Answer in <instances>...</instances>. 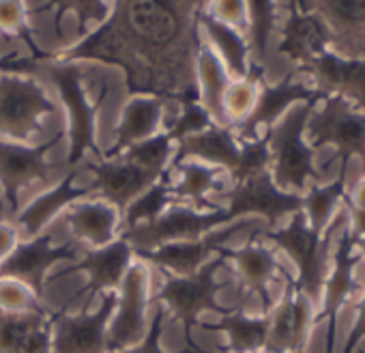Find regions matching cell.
<instances>
[{"label":"cell","mask_w":365,"mask_h":353,"mask_svg":"<svg viewBox=\"0 0 365 353\" xmlns=\"http://www.w3.org/2000/svg\"><path fill=\"white\" fill-rule=\"evenodd\" d=\"M200 7L202 3H112L97 31L50 59L116 65L125 71L131 97L153 95L180 104L198 95Z\"/></svg>","instance_id":"cell-1"},{"label":"cell","mask_w":365,"mask_h":353,"mask_svg":"<svg viewBox=\"0 0 365 353\" xmlns=\"http://www.w3.org/2000/svg\"><path fill=\"white\" fill-rule=\"evenodd\" d=\"M316 101L299 104L290 108L279 123L269 129L271 151V176L273 184L284 192L301 194L309 184H320V170L314 166L316 151L305 140L307 119L314 112Z\"/></svg>","instance_id":"cell-2"},{"label":"cell","mask_w":365,"mask_h":353,"mask_svg":"<svg viewBox=\"0 0 365 353\" xmlns=\"http://www.w3.org/2000/svg\"><path fill=\"white\" fill-rule=\"evenodd\" d=\"M307 144L318 151L322 146H333L335 157H331L324 168L339 159V172H348L352 157L361 159L365 174V112L339 95H331L322 106L309 114L305 127Z\"/></svg>","instance_id":"cell-3"},{"label":"cell","mask_w":365,"mask_h":353,"mask_svg":"<svg viewBox=\"0 0 365 353\" xmlns=\"http://www.w3.org/2000/svg\"><path fill=\"white\" fill-rule=\"evenodd\" d=\"M341 218H337V222ZM337 222H333L324 235H318L316 231H312L307 227L305 214L299 212V214L290 216V222L284 229L262 233L264 239L273 242L294 263V267H297L294 284L312 304H316L320 299V293H322V287L327 280L329 244H331Z\"/></svg>","instance_id":"cell-4"},{"label":"cell","mask_w":365,"mask_h":353,"mask_svg":"<svg viewBox=\"0 0 365 353\" xmlns=\"http://www.w3.org/2000/svg\"><path fill=\"white\" fill-rule=\"evenodd\" d=\"M228 222H235V218L226 207L198 212L194 207L174 205L165 209L159 218L127 229L123 233V239L133 246L135 252H153L165 244L198 242Z\"/></svg>","instance_id":"cell-5"},{"label":"cell","mask_w":365,"mask_h":353,"mask_svg":"<svg viewBox=\"0 0 365 353\" xmlns=\"http://www.w3.org/2000/svg\"><path fill=\"white\" fill-rule=\"evenodd\" d=\"M54 112V101L31 76H0V136L29 142L41 127L43 116Z\"/></svg>","instance_id":"cell-6"},{"label":"cell","mask_w":365,"mask_h":353,"mask_svg":"<svg viewBox=\"0 0 365 353\" xmlns=\"http://www.w3.org/2000/svg\"><path fill=\"white\" fill-rule=\"evenodd\" d=\"M222 265H224V259L213 257L194 276H187V278L170 276L163 282L157 299L161 304H165L170 308V312L182 323V327H185V338H190V329L200 323L198 317L202 312L209 310V312H217V314L226 317L235 310V308H224L217 304L220 284L215 280V274Z\"/></svg>","instance_id":"cell-7"},{"label":"cell","mask_w":365,"mask_h":353,"mask_svg":"<svg viewBox=\"0 0 365 353\" xmlns=\"http://www.w3.org/2000/svg\"><path fill=\"white\" fill-rule=\"evenodd\" d=\"M52 82L58 89V95L63 99V106L67 110V136H69V157L67 164L76 166L82 161V157L91 151L97 157H103L97 142H95V114L99 110V104L106 101V93H101L99 104L93 106L86 97V91L82 86V74L76 67L65 65H52L50 67Z\"/></svg>","instance_id":"cell-8"},{"label":"cell","mask_w":365,"mask_h":353,"mask_svg":"<svg viewBox=\"0 0 365 353\" xmlns=\"http://www.w3.org/2000/svg\"><path fill=\"white\" fill-rule=\"evenodd\" d=\"M116 291L103 293L97 312L52 314V347L50 353H110L108 325L116 310Z\"/></svg>","instance_id":"cell-9"},{"label":"cell","mask_w":365,"mask_h":353,"mask_svg":"<svg viewBox=\"0 0 365 353\" xmlns=\"http://www.w3.org/2000/svg\"><path fill=\"white\" fill-rule=\"evenodd\" d=\"M324 99L327 97L322 93H318L314 86L294 82V74H288L277 84L262 82L254 110L250 112V116L243 123L237 125L235 136H237L239 144L252 142V140L260 138V129H264V131L273 129L290 108H294L299 104H312V101L318 104Z\"/></svg>","instance_id":"cell-10"},{"label":"cell","mask_w":365,"mask_h":353,"mask_svg":"<svg viewBox=\"0 0 365 353\" xmlns=\"http://www.w3.org/2000/svg\"><path fill=\"white\" fill-rule=\"evenodd\" d=\"M146 306H148V274L144 263L129 265L120 293L116 297V310L108 325V349L118 353L140 342L146 334Z\"/></svg>","instance_id":"cell-11"},{"label":"cell","mask_w":365,"mask_h":353,"mask_svg":"<svg viewBox=\"0 0 365 353\" xmlns=\"http://www.w3.org/2000/svg\"><path fill=\"white\" fill-rule=\"evenodd\" d=\"M235 220L245 216H260L275 227L279 218L303 212V194L284 192L273 184L271 170L260 172L252 179L235 184L228 192V207Z\"/></svg>","instance_id":"cell-12"},{"label":"cell","mask_w":365,"mask_h":353,"mask_svg":"<svg viewBox=\"0 0 365 353\" xmlns=\"http://www.w3.org/2000/svg\"><path fill=\"white\" fill-rule=\"evenodd\" d=\"M279 304L269 312V336L264 353H303L314 325V304L297 289L288 274Z\"/></svg>","instance_id":"cell-13"},{"label":"cell","mask_w":365,"mask_h":353,"mask_svg":"<svg viewBox=\"0 0 365 353\" xmlns=\"http://www.w3.org/2000/svg\"><path fill=\"white\" fill-rule=\"evenodd\" d=\"M91 170L95 172V184L86 188V192L101 194L103 201H108L116 209H127L135 199H140L165 176L144 168L125 153L116 157H101V161L93 164Z\"/></svg>","instance_id":"cell-14"},{"label":"cell","mask_w":365,"mask_h":353,"mask_svg":"<svg viewBox=\"0 0 365 353\" xmlns=\"http://www.w3.org/2000/svg\"><path fill=\"white\" fill-rule=\"evenodd\" d=\"M299 71H305L324 97L339 95L365 112V59H344L331 48H322Z\"/></svg>","instance_id":"cell-15"},{"label":"cell","mask_w":365,"mask_h":353,"mask_svg":"<svg viewBox=\"0 0 365 353\" xmlns=\"http://www.w3.org/2000/svg\"><path fill=\"white\" fill-rule=\"evenodd\" d=\"M359 254L352 246V237L348 227H344L341 235H339V244L337 250L333 254L331 261V269L327 272V280L322 287V310L314 317V323L327 321V344H324V353H333L335 351V334H337V314L341 310V306L350 299V295L359 289L356 280H354V269L359 263Z\"/></svg>","instance_id":"cell-16"},{"label":"cell","mask_w":365,"mask_h":353,"mask_svg":"<svg viewBox=\"0 0 365 353\" xmlns=\"http://www.w3.org/2000/svg\"><path fill=\"white\" fill-rule=\"evenodd\" d=\"M58 131L43 144L26 146L20 142L0 140V188H3L11 212L20 207V190L33 182H43L52 172V166L46 161L48 151L63 138Z\"/></svg>","instance_id":"cell-17"},{"label":"cell","mask_w":365,"mask_h":353,"mask_svg":"<svg viewBox=\"0 0 365 353\" xmlns=\"http://www.w3.org/2000/svg\"><path fill=\"white\" fill-rule=\"evenodd\" d=\"M71 244L54 246L50 237H35L29 244H18L16 250L0 263V278H11L31 287L37 297H43L46 274L58 261H73Z\"/></svg>","instance_id":"cell-18"},{"label":"cell","mask_w":365,"mask_h":353,"mask_svg":"<svg viewBox=\"0 0 365 353\" xmlns=\"http://www.w3.org/2000/svg\"><path fill=\"white\" fill-rule=\"evenodd\" d=\"M329 29L331 50L344 59H365V3H301Z\"/></svg>","instance_id":"cell-19"},{"label":"cell","mask_w":365,"mask_h":353,"mask_svg":"<svg viewBox=\"0 0 365 353\" xmlns=\"http://www.w3.org/2000/svg\"><path fill=\"white\" fill-rule=\"evenodd\" d=\"M241 227H250V222L232 224L230 229L217 231L213 235H205L198 242H180V244H165L153 252H138L140 261H150L157 267L170 269L176 278H187L200 272L209 263L211 254H217V250L224 246V242L235 235Z\"/></svg>","instance_id":"cell-20"},{"label":"cell","mask_w":365,"mask_h":353,"mask_svg":"<svg viewBox=\"0 0 365 353\" xmlns=\"http://www.w3.org/2000/svg\"><path fill=\"white\" fill-rule=\"evenodd\" d=\"M131 254L133 250L123 237L114 239L103 248H95L86 252V257L69 269V272H86L88 276V284L80 291V295H86L91 299V295L95 293H110L120 289L123 278L131 265Z\"/></svg>","instance_id":"cell-21"},{"label":"cell","mask_w":365,"mask_h":353,"mask_svg":"<svg viewBox=\"0 0 365 353\" xmlns=\"http://www.w3.org/2000/svg\"><path fill=\"white\" fill-rule=\"evenodd\" d=\"M282 35L284 37L277 46V52L292 59L299 67L322 48H331V35L327 24L318 14L305 9L301 3L288 5V20L284 24Z\"/></svg>","instance_id":"cell-22"},{"label":"cell","mask_w":365,"mask_h":353,"mask_svg":"<svg viewBox=\"0 0 365 353\" xmlns=\"http://www.w3.org/2000/svg\"><path fill=\"white\" fill-rule=\"evenodd\" d=\"M239 155H241V144H239L235 131L230 127L213 125L200 134L187 136V138H182L174 144L170 170L176 164H180L185 157H198L207 166L228 170V174H230L239 161Z\"/></svg>","instance_id":"cell-23"},{"label":"cell","mask_w":365,"mask_h":353,"mask_svg":"<svg viewBox=\"0 0 365 353\" xmlns=\"http://www.w3.org/2000/svg\"><path fill=\"white\" fill-rule=\"evenodd\" d=\"M52 314L39 312H0V353H50Z\"/></svg>","instance_id":"cell-24"},{"label":"cell","mask_w":365,"mask_h":353,"mask_svg":"<svg viewBox=\"0 0 365 353\" xmlns=\"http://www.w3.org/2000/svg\"><path fill=\"white\" fill-rule=\"evenodd\" d=\"M217 257L228 259V261L235 263V267H237V272L241 276V282L245 284L247 291H252V293H256L260 297L262 310H264V314H269L271 304H273L271 293H269V284L275 278V274H286L279 267L273 250H269L262 244L252 242V244H247V246H243L239 250L222 246L217 250Z\"/></svg>","instance_id":"cell-25"},{"label":"cell","mask_w":365,"mask_h":353,"mask_svg":"<svg viewBox=\"0 0 365 353\" xmlns=\"http://www.w3.org/2000/svg\"><path fill=\"white\" fill-rule=\"evenodd\" d=\"M163 101L161 97L153 95H135L127 101L123 116L116 125V140L114 146L103 157H116L127 149L155 138L161 127L163 116Z\"/></svg>","instance_id":"cell-26"},{"label":"cell","mask_w":365,"mask_h":353,"mask_svg":"<svg viewBox=\"0 0 365 353\" xmlns=\"http://www.w3.org/2000/svg\"><path fill=\"white\" fill-rule=\"evenodd\" d=\"M198 29L205 31V35L211 41V50L217 54L222 65L226 67L228 76L235 80H243L250 74V44L247 37L215 18H211L205 11V5L198 11Z\"/></svg>","instance_id":"cell-27"},{"label":"cell","mask_w":365,"mask_h":353,"mask_svg":"<svg viewBox=\"0 0 365 353\" xmlns=\"http://www.w3.org/2000/svg\"><path fill=\"white\" fill-rule=\"evenodd\" d=\"M230 84V76L217 54L209 46H200L196 56V86H198V99L200 106L207 110V114L213 119L215 125L228 127L226 114H224V95Z\"/></svg>","instance_id":"cell-28"},{"label":"cell","mask_w":365,"mask_h":353,"mask_svg":"<svg viewBox=\"0 0 365 353\" xmlns=\"http://www.w3.org/2000/svg\"><path fill=\"white\" fill-rule=\"evenodd\" d=\"M67 222L71 224L76 237L91 244L93 248H103L116 239L118 209L103 199L91 201V203L76 205L69 212Z\"/></svg>","instance_id":"cell-29"},{"label":"cell","mask_w":365,"mask_h":353,"mask_svg":"<svg viewBox=\"0 0 365 353\" xmlns=\"http://www.w3.org/2000/svg\"><path fill=\"white\" fill-rule=\"evenodd\" d=\"M76 176H78V172L71 170L69 174H65V179L56 188H52L50 192H46L39 199H35L22 214L16 216L18 224L24 227L26 235L39 237L41 229L48 227L61 209H65L73 201H78V199H82V197L88 194L86 188H73V179H76Z\"/></svg>","instance_id":"cell-30"},{"label":"cell","mask_w":365,"mask_h":353,"mask_svg":"<svg viewBox=\"0 0 365 353\" xmlns=\"http://www.w3.org/2000/svg\"><path fill=\"white\" fill-rule=\"evenodd\" d=\"M205 329L222 332L228 336V353H258L264 351L269 336V314L247 317L241 308L222 317L217 323H198Z\"/></svg>","instance_id":"cell-31"},{"label":"cell","mask_w":365,"mask_h":353,"mask_svg":"<svg viewBox=\"0 0 365 353\" xmlns=\"http://www.w3.org/2000/svg\"><path fill=\"white\" fill-rule=\"evenodd\" d=\"M346 174L348 172H337V179L327 186L309 184L303 194V214L307 227L318 235H324L333 224V216L346 197Z\"/></svg>","instance_id":"cell-32"},{"label":"cell","mask_w":365,"mask_h":353,"mask_svg":"<svg viewBox=\"0 0 365 353\" xmlns=\"http://www.w3.org/2000/svg\"><path fill=\"white\" fill-rule=\"evenodd\" d=\"M174 168L178 170L180 179L174 186H168L170 199H187L194 203V209H207V212L215 209L213 205H207V194L217 188L222 170L207 166V164H196V161L176 164Z\"/></svg>","instance_id":"cell-33"},{"label":"cell","mask_w":365,"mask_h":353,"mask_svg":"<svg viewBox=\"0 0 365 353\" xmlns=\"http://www.w3.org/2000/svg\"><path fill=\"white\" fill-rule=\"evenodd\" d=\"M264 67L250 65V74L243 80H235L228 84L224 95V114L228 123H243L256 106L258 91L262 84Z\"/></svg>","instance_id":"cell-34"},{"label":"cell","mask_w":365,"mask_h":353,"mask_svg":"<svg viewBox=\"0 0 365 353\" xmlns=\"http://www.w3.org/2000/svg\"><path fill=\"white\" fill-rule=\"evenodd\" d=\"M275 3H247V29H250V52L256 54V65L264 67L267 48H269V35L275 26Z\"/></svg>","instance_id":"cell-35"},{"label":"cell","mask_w":365,"mask_h":353,"mask_svg":"<svg viewBox=\"0 0 365 353\" xmlns=\"http://www.w3.org/2000/svg\"><path fill=\"white\" fill-rule=\"evenodd\" d=\"M170 201H172V199H170L168 174H165L163 179H159L150 190H146L140 199H135V201L125 209V224H127V229L159 218V216L168 209Z\"/></svg>","instance_id":"cell-36"},{"label":"cell","mask_w":365,"mask_h":353,"mask_svg":"<svg viewBox=\"0 0 365 353\" xmlns=\"http://www.w3.org/2000/svg\"><path fill=\"white\" fill-rule=\"evenodd\" d=\"M269 166H271L269 131H264L260 138L241 144V155H239V161H237L235 170L230 172V176L235 179V184H241L260 172H267Z\"/></svg>","instance_id":"cell-37"},{"label":"cell","mask_w":365,"mask_h":353,"mask_svg":"<svg viewBox=\"0 0 365 353\" xmlns=\"http://www.w3.org/2000/svg\"><path fill=\"white\" fill-rule=\"evenodd\" d=\"M180 114L178 119L174 121V125L165 131L170 136V140L176 144L178 140L187 138V136H194V134H200L209 127H213V119L207 114V110L200 106V99L198 95L194 97H187L185 101H180Z\"/></svg>","instance_id":"cell-38"},{"label":"cell","mask_w":365,"mask_h":353,"mask_svg":"<svg viewBox=\"0 0 365 353\" xmlns=\"http://www.w3.org/2000/svg\"><path fill=\"white\" fill-rule=\"evenodd\" d=\"M46 310L41 304V297L26 287L24 282L11 280V278H0V312H39Z\"/></svg>","instance_id":"cell-39"},{"label":"cell","mask_w":365,"mask_h":353,"mask_svg":"<svg viewBox=\"0 0 365 353\" xmlns=\"http://www.w3.org/2000/svg\"><path fill=\"white\" fill-rule=\"evenodd\" d=\"M0 33H7V35L22 39L37 59H46V56L50 59V54H43L33 39L31 26H29V9L24 3H0Z\"/></svg>","instance_id":"cell-40"},{"label":"cell","mask_w":365,"mask_h":353,"mask_svg":"<svg viewBox=\"0 0 365 353\" xmlns=\"http://www.w3.org/2000/svg\"><path fill=\"white\" fill-rule=\"evenodd\" d=\"M163 319H165V310L163 308H157L146 334H144V340L125 349V351H118V353H165L159 344V338H161V329H163ZM176 353H196V344L194 342H187V347L182 351H176Z\"/></svg>","instance_id":"cell-41"},{"label":"cell","mask_w":365,"mask_h":353,"mask_svg":"<svg viewBox=\"0 0 365 353\" xmlns=\"http://www.w3.org/2000/svg\"><path fill=\"white\" fill-rule=\"evenodd\" d=\"M41 9H56L58 14H76L80 18V33L84 37L88 20H106L110 16V5L106 3H50Z\"/></svg>","instance_id":"cell-42"},{"label":"cell","mask_w":365,"mask_h":353,"mask_svg":"<svg viewBox=\"0 0 365 353\" xmlns=\"http://www.w3.org/2000/svg\"><path fill=\"white\" fill-rule=\"evenodd\" d=\"M205 11L239 33L247 29V3H213L205 5Z\"/></svg>","instance_id":"cell-43"},{"label":"cell","mask_w":365,"mask_h":353,"mask_svg":"<svg viewBox=\"0 0 365 353\" xmlns=\"http://www.w3.org/2000/svg\"><path fill=\"white\" fill-rule=\"evenodd\" d=\"M363 338H365V293H363L361 302L356 304V317H354V323L348 332V338H346L341 353H354V349L359 347V342Z\"/></svg>","instance_id":"cell-44"},{"label":"cell","mask_w":365,"mask_h":353,"mask_svg":"<svg viewBox=\"0 0 365 353\" xmlns=\"http://www.w3.org/2000/svg\"><path fill=\"white\" fill-rule=\"evenodd\" d=\"M18 233L11 224L7 222H0V263H3L18 246Z\"/></svg>","instance_id":"cell-45"},{"label":"cell","mask_w":365,"mask_h":353,"mask_svg":"<svg viewBox=\"0 0 365 353\" xmlns=\"http://www.w3.org/2000/svg\"><path fill=\"white\" fill-rule=\"evenodd\" d=\"M352 237V235H350ZM352 246L361 259H365V237H352Z\"/></svg>","instance_id":"cell-46"},{"label":"cell","mask_w":365,"mask_h":353,"mask_svg":"<svg viewBox=\"0 0 365 353\" xmlns=\"http://www.w3.org/2000/svg\"><path fill=\"white\" fill-rule=\"evenodd\" d=\"M196 353H215V351H207V349H200V347H196Z\"/></svg>","instance_id":"cell-47"},{"label":"cell","mask_w":365,"mask_h":353,"mask_svg":"<svg viewBox=\"0 0 365 353\" xmlns=\"http://www.w3.org/2000/svg\"><path fill=\"white\" fill-rule=\"evenodd\" d=\"M0 216H3V209H0Z\"/></svg>","instance_id":"cell-48"},{"label":"cell","mask_w":365,"mask_h":353,"mask_svg":"<svg viewBox=\"0 0 365 353\" xmlns=\"http://www.w3.org/2000/svg\"><path fill=\"white\" fill-rule=\"evenodd\" d=\"M359 353H365V351H359Z\"/></svg>","instance_id":"cell-49"}]
</instances>
